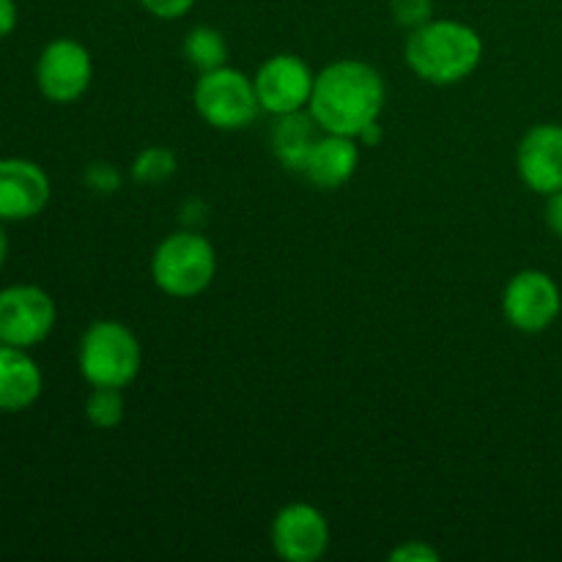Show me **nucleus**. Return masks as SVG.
Masks as SVG:
<instances>
[{
  "label": "nucleus",
  "mask_w": 562,
  "mask_h": 562,
  "mask_svg": "<svg viewBox=\"0 0 562 562\" xmlns=\"http://www.w3.org/2000/svg\"><path fill=\"white\" fill-rule=\"evenodd\" d=\"M384 99H387L384 77L371 64L340 58L316 75L307 110L324 132L360 140L362 132L376 124L382 115Z\"/></svg>",
  "instance_id": "nucleus-1"
},
{
  "label": "nucleus",
  "mask_w": 562,
  "mask_h": 562,
  "mask_svg": "<svg viewBox=\"0 0 562 562\" xmlns=\"http://www.w3.org/2000/svg\"><path fill=\"white\" fill-rule=\"evenodd\" d=\"M55 322V300L38 285L16 283L0 291V344L31 351L49 338Z\"/></svg>",
  "instance_id": "nucleus-6"
},
{
  "label": "nucleus",
  "mask_w": 562,
  "mask_h": 562,
  "mask_svg": "<svg viewBox=\"0 0 562 562\" xmlns=\"http://www.w3.org/2000/svg\"><path fill=\"white\" fill-rule=\"evenodd\" d=\"M390 560H401V562H412V560H423V562H437L439 552L437 549L426 547V543H404V547L393 549L390 552Z\"/></svg>",
  "instance_id": "nucleus-22"
},
{
  "label": "nucleus",
  "mask_w": 562,
  "mask_h": 562,
  "mask_svg": "<svg viewBox=\"0 0 562 562\" xmlns=\"http://www.w3.org/2000/svg\"><path fill=\"white\" fill-rule=\"evenodd\" d=\"M519 179L538 195L562 190V126L536 124L516 148Z\"/></svg>",
  "instance_id": "nucleus-12"
},
{
  "label": "nucleus",
  "mask_w": 562,
  "mask_h": 562,
  "mask_svg": "<svg viewBox=\"0 0 562 562\" xmlns=\"http://www.w3.org/2000/svg\"><path fill=\"white\" fill-rule=\"evenodd\" d=\"M93 58L77 38H55L36 60V86L44 99L71 104L91 88Z\"/></svg>",
  "instance_id": "nucleus-7"
},
{
  "label": "nucleus",
  "mask_w": 562,
  "mask_h": 562,
  "mask_svg": "<svg viewBox=\"0 0 562 562\" xmlns=\"http://www.w3.org/2000/svg\"><path fill=\"white\" fill-rule=\"evenodd\" d=\"M181 49H184V60L198 75H206V71L220 69V66H228V44H225V36L217 27H192L187 33L184 47Z\"/></svg>",
  "instance_id": "nucleus-16"
},
{
  "label": "nucleus",
  "mask_w": 562,
  "mask_h": 562,
  "mask_svg": "<svg viewBox=\"0 0 562 562\" xmlns=\"http://www.w3.org/2000/svg\"><path fill=\"white\" fill-rule=\"evenodd\" d=\"M151 278L157 289L173 300H192L203 294L217 278L214 245L195 228L165 236L151 256Z\"/></svg>",
  "instance_id": "nucleus-4"
},
{
  "label": "nucleus",
  "mask_w": 562,
  "mask_h": 562,
  "mask_svg": "<svg viewBox=\"0 0 562 562\" xmlns=\"http://www.w3.org/2000/svg\"><path fill=\"white\" fill-rule=\"evenodd\" d=\"M192 102H195L198 115L209 126L223 132L247 130L256 124L258 113H261L252 77L239 69H231V66H220V69L198 77Z\"/></svg>",
  "instance_id": "nucleus-5"
},
{
  "label": "nucleus",
  "mask_w": 562,
  "mask_h": 562,
  "mask_svg": "<svg viewBox=\"0 0 562 562\" xmlns=\"http://www.w3.org/2000/svg\"><path fill=\"white\" fill-rule=\"evenodd\" d=\"M176 173V154L168 148H146L132 165V176L140 184H162Z\"/></svg>",
  "instance_id": "nucleus-18"
},
{
  "label": "nucleus",
  "mask_w": 562,
  "mask_h": 562,
  "mask_svg": "<svg viewBox=\"0 0 562 562\" xmlns=\"http://www.w3.org/2000/svg\"><path fill=\"white\" fill-rule=\"evenodd\" d=\"M322 135L324 130L316 124L311 110L278 115V121H274L272 126V154L278 157V162L283 165V168L300 170L302 173L313 146H316Z\"/></svg>",
  "instance_id": "nucleus-15"
},
{
  "label": "nucleus",
  "mask_w": 562,
  "mask_h": 562,
  "mask_svg": "<svg viewBox=\"0 0 562 562\" xmlns=\"http://www.w3.org/2000/svg\"><path fill=\"white\" fill-rule=\"evenodd\" d=\"M357 165H360L357 137L324 132L316 146H313L302 173L318 190H338V187H344L357 173Z\"/></svg>",
  "instance_id": "nucleus-14"
},
{
  "label": "nucleus",
  "mask_w": 562,
  "mask_h": 562,
  "mask_svg": "<svg viewBox=\"0 0 562 562\" xmlns=\"http://www.w3.org/2000/svg\"><path fill=\"white\" fill-rule=\"evenodd\" d=\"M406 64L431 86H456L475 75L483 60V38L472 25L459 20H437L409 31Z\"/></svg>",
  "instance_id": "nucleus-2"
},
{
  "label": "nucleus",
  "mask_w": 562,
  "mask_h": 562,
  "mask_svg": "<svg viewBox=\"0 0 562 562\" xmlns=\"http://www.w3.org/2000/svg\"><path fill=\"white\" fill-rule=\"evenodd\" d=\"M5 258H9V234H5L3 220H0V272L5 267Z\"/></svg>",
  "instance_id": "nucleus-25"
},
{
  "label": "nucleus",
  "mask_w": 562,
  "mask_h": 562,
  "mask_svg": "<svg viewBox=\"0 0 562 562\" xmlns=\"http://www.w3.org/2000/svg\"><path fill=\"white\" fill-rule=\"evenodd\" d=\"M126 415L124 393L119 387H93L86 401V417L91 426L110 431V428L121 426Z\"/></svg>",
  "instance_id": "nucleus-17"
},
{
  "label": "nucleus",
  "mask_w": 562,
  "mask_h": 562,
  "mask_svg": "<svg viewBox=\"0 0 562 562\" xmlns=\"http://www.w3.org/2000/svg\"><path fill=\"white\" fill-rule=\"evenodd\" d=\"M390 11L401 27L415 31L434 20V0H390Z\"/></svg>",
  "instance_id": "nucleus-19"
},
{
  "label": "nucleus",
  "mask_w": 562,
  "mask_h": 562,
  "mask_svg": "<svg viewBox=\"0 0 562 562\" xmlns=\"http://www.w3.org/2000/svg\"><path fill=\"white\" fill-rule=\"evenodd\" d=\"M86 181L97 192H115L119 190V173H115L113 165H91L86 173Z\"/></svg>",
  "instance_id": "nucleus-21"
},
{
  "label": "nucleus",
  "mask_w": 562,
  "mask_h": 562,
  "mask_svg": "<svg viewBox=\"0 0 562 562\" xmlns=\"http://www.w3.org/2000/svg\"><path fill=\"white\" fill-rule=\"evenodd\" d=\"M562 311V294L552 274L541 269H525L514 274L505 285L503 313L519 333H543L558 322Z\"/></svg>",
  "instance_id": "nucleus-8"
},
{
  "label": "nucleus",
  "mask_w": 562,
  "mask_h": 562,
  "mask_svg": "<svg viewBox=\"0 0 562 562\" xmlns=\"http://www.w3.org/2000/svg\"><path fill=\"white\" fill-rule=\"evenodd\" d=\"M547 225L552 228L554 236H560L562 239V190L552 192V195H547Z\"/></svg>",
  "instance_id": "nucleus-23"
},
{
  "label": "nucleus",
  "mask_w": 562,
  "mask_h": 562,
  "mask_svg": "<svg viewBox=\"0 0 562 562\" xmlns=\"http://www.w3.org/2000/svg\"><path fill=\"white\" fill-rule=\"evenodd\" d=\"M16 27V3L14 0H0V42L11 36Z\"/></svg>",
  "instance_id": "nucleus-24"
},
{
  "label": "nucleus",
  "mask_w": 562,
  "mask_h": 562,
  "mask_svg": "<svg viewBox=\"0 0 562 562\" xmlns=\"http://www.w3.org/2000/svg\"><path fill=\"white\" fill-rule=\"evenodd\" d=\"M77 366L91 387H130L143 366L140 340L126 324L99 318L82 333Z\"/></svg>",
  "instance_id": "nucleus-3"
},
{
  "label": "nucleus",
  "mask_w": 562,
  "mask_h": 562,
  "mask_svg": "<svg viewBox=\"0 0 562 562\" xmlns=\"http://www.w3.org/2000/svg\"><path fill=\"white\" fill-rule=\"evenodd\" d=\"M198 0H140L143 9L154 14L157 20H181L192 11Z\"/></svg>",
  "instance_id": "nucleus-20"
},
{
  "label": "nucleus",
  "mask_w": 562,
  "mask_h": 562,
  "mask_svg": "<svg viewBox=\"0 0 562 562\" xmlns=\"http://www.w3.org/2000/svg\"><path fill=\"white\" fill-rule=\"evenodd\" d=\"M252 82H256L261 110H267V113L278 119V115L300 113V110L311 108L316 75H313L311 66L300 55L280 53L258 66Z\"/></svg>",
  "instance_id": "nucleus-9"
},
{
  "label": "nucleus",
  "mask_w": 562,
  "mask_h": 562,
  "mask_svg": "<svg viewBox=\"0 0 562 562\" xmlns=\"http://www.w3.org/2000/svg\"><path fill=\"white\" fill-rule=\"evenodd\" d=\"M53 184L44 168L33 159H0V220L25 223L47 209Z\"/></svg>",
  "instance_id": "nucleus-11"
},
{
  "label": "nucleus",
  "mask_w": 562,
  "mask_h": 562,
  "mask_svg": "<svg viewBox=\"0 0 562 562\" xmlns=\"http://www.w3.org/2000/svg\"><path fill=\"white\" fill-rule=\"evenodd\" d=\"M44 387L42 368L27 349L0 344V412L16 415L31 409Z\"/></svg>",
  "instance_id": "nucleus-13"
},
{
  "label": "nucleus",
  "mask_w": 562,
  "mask_h": 562,
  "mask_svg": "<svg viewBox=\"0 0 562 562\" xmlns=\"http://www.w3.org/2000/svg\"><path fill=\"white\" fill-rule=\"evenodd\" d=\"M274 554L289 562H316L329 549L327 516L307 503H291L272 521Z\"/></svg>",
  "instance_id": "nucleus-10"
}]
</instances>
